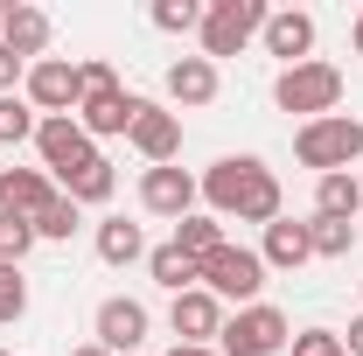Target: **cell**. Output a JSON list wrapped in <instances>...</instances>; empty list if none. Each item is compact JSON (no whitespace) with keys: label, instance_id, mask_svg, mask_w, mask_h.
I'll list each match as a JSON object with an SVG mask.
<instances>
[{"label":"cell","instance_id":"obj_15","mask_svg":"<svg viewBox=\"0 0 363 356\" xmlns=\"http://www.w3.org/2000/svg\"><path fill=\"white\" fill-rule=\"evenodd\" d=\"M0 49H14L21 63H43V49H49V14H43V7H28V0H14V7H7V21H0Z\"/></svg>","mask_w":363,"mask_h":356},{"label":"cell","instance_id":"obj_32","mask_svg":"<svg viewBox=\"0 0 363 356\" xmlns=\"http://www.w3.org/2000/svg\"><path fill=\"white\" fill-rule=\"evenodd\" d=\"M77 70H84V91H98V84H119V77H112V63H105V56H91V63H77Z\"/></svg>","mask_w":363,"mask_h":356},{"label":"cell","instance_id":"obj_26","mask_svg":"<svg viewBox=\"0 0 363 356\" xmlns=\"http://www.w3.org/2000/svg\"><path fill=\"white\" fill-rule=\"evenodd\" d=\"M77 223H84V210H77V203H70V196L56 189V203H49L43 217H35V238H49V245H63V238H70Z\"/></svg>","mask_w":363,"mask_h":356},{"label":"cell","instance_id":"obj_1","mask_svg":"<svg viewBox=\"0 0 363 356\" xmlns=\"http://www.w3.org/2000/svg\"><path fill=\"white\" fill-rule=\"evenodd\" d=\"M196 189H203V203H210L217 223L224 217H238V223H279V175H272L259 154H224Z\"/></svg>","mask_w":363,"mask_h":356},{"label":"cell","instance_id":"obj_34","mask_svg":"<svg viewBox=\"0 0 363 356\" xmlns=\"http://www.w3.org/2000/svg\"><path fill=\"white\" fill-rule=\"evenodd\" d=\"M168 356H224V350H196V343H175Z\"/></svg>","mask_w":363,"mask_h":356},{"label":"cell","instance_id":"obj_20","mask_svg":"<svg viewBox=\"0 0 363 356\" xmlns=\"http://www.w3.org/2000/svg\"><path fill=\"white\" fill-rule=\"evenodd\" d=\"M112 189H119V175H112V161H105V154H91L84 168H70V175H63V196H70L77 210H84V203H105Z\"/></svg>","mask_w":363,"mask_h":356},{"label":"cell","instance_id":"obj_18","mask_svg":"<svg viewBox=\"0 0 363 356\" xmlns=\"http://www.w3.org/2000/svg\"><path fill=\"white\" fill-rule=\"evenodd\" d=\"M168 98L175 105H210L217 98V63L210 56H175L168 63Z\"/></svg>","mask_w":363,"mask_h":356},{"label":"cell","instance_id":"obj_13","mask_svg":"<svg viewBox=\"0 0 363 356\" xmlns=\"http://www.w3.org/2000/svg\"><path fill=\"white\" fill-rule=\"evenodd\" d=\"M168 328H175L182 343L210 350V335H224V301L203 294V287H189V294H175V308H168Z\"/></svg>","mask_w":363,"mask_h":356},{"label":"cell","instance_id":"obj_21","mask_svg":"<svg viewBox=\"0 0 363 356\" xmlns=\"http://www.w3.org/2000/svg\"><path fill=\"white\" fill-rule=\"evenodd\" d=\"M98 259H105V266H133V259H147V238H140V223L105 217V223H98Z\"/></svg>","mask_w":363,"mask_h":356},{"label":"cell","instance_id":"obj_16","mask_svg":"<svg viewBox=\"0 0 363 356\" xmlns=\"http://www.w3.org/2000/svg\"><path fill=\"white\" fill-rule=\"evenodd\" d=\"M266 49L272 56H286V70L294 63H308V49H315V14H301V7H279V14H266Z\"/></svg>","mask_w":363,"mask_h":356},{"label":"cell","instance_id":"obj_36","mask_svg":"<svg viewBox=\"0 0 363 356\" xmlns=\"http://www.w3.org/2000/svg\"><path fill=\"white\" fill-rule=\"evenodd\" d=\"M350 35H357V56H363V14H357V28H350Z\"/></svg>","mask_w":363,"mask_h":356},{"label":"cell","instance_id":"obj_5","mask_svg":"<svg viewBox=\"0 0 363 356\" xmlns=\"http://www.w3.org/2000/svg\"><path fill=\"white\" fill-rule=\"evenodd\" d=\"M259 28H266V0H210L203 7V56L210 63L217 56H238Z\"/></svg>","mask_w":363,"mask_h":356},{"label":"cell","instance_id":"obj_29","mask_svg":"<svg viewBox=\"0 0 363 356\" xmlns=\"http://www.w3.org/2000/svg\"><path fill=\"white\" fill-rule=\"evenodd\" d=\"M28 245H35V223L0 217V259H7V266H21V259H28Z\"/></svg>","mask_w":363,"mask_h":356},{"label":"cell","instance_id":"obj_33","mask_svg":"<svg viewBox=\"0 0 363 356\" xmlns=\"http://www.w3.org/2000/svg\"><path fill=\"white\" fill-rule=\"evenodd\" d=\"M342 350H350V356H363V314L350 321V335H342Z\"/></svg>","mask_w":363,"mask_h":356},{"label":"cell","instance_id":"obj_14","mask_svg":"<svg viewBox=\"0 0 363 356\" xmlns=\"http://www.w3.org/2000/svg\"><path fill=\"white\" fill-rule=\"evenodd\" d=\"M56 203V189H49L43 168H0V217H21V223H35Z\"/></svg>","mask_w":363,"mask_h":356},{"label":"cell","instance_id":"obj_37","mask_svg":"<svg viewBox=\"0 0 363 356\" xmlns=\"http://www.w3.org/2000/svg\"><path fill=\"white\" fill-rule=\"evenodd\" d=\"M0 21H7V7H0Z\"/></svg>","mask_w":363,"mask_h":356},{"label":"cell","instance_id":"obj_9","mask_svg":"<svg viewBox=\"0 0 363 356\" xmlns=\"http://www.w3.org/2000/svg\"><path fill=\"white\" fill-rule=\"evenodd\" d=\"M154 161V168H168L182 154V112H168V105H154V98H140V112H133V133H126Z\"/></svg>","mask_w":363,"mask_h":356},{"label":"cell","instance_id":"obj_28","mask_svg":"<svg viewBox=\"0 0 363 356\" xmlns=\"http://www.w3.org/2000/svg\"><path fill=\"white\" fill-rule=\"evenodd\" d=\"M21 314H28V279H21V266H7V259H0V328H7V321H21Z\"/></svg>","mask_w":363,"mask_h":356},{"label":"cell","instance_id":"obj_2","mask_svg":"<svg viewBox=\"0 0 363 356\" xmlns=\"http://www.w3.org/2000/svg\"><path fill=\"white\" fill-rule=\"evenodd\" d=\"M272 105H279V112H301V126H308V119H328V112L342 105V70L308 56V63L279 70V84H272Z\"/></svg>","mask_w":363,"mask_h":356},{"label":"cell","instance_id":"obj_6","mask_svg":"<svg viewBox=\"0 0 363 356\" xmlns=\"http://www.w3.org/2000/svg\"><path fill=\"white\" fill-rule=\"evenodd\" d=\"M224 356H279L286 343H294V328H286V314L266 308V301H252V308H238L224 321Z\"/></svg>","mask_w":363,"mask_h":356},{"label":"cell","instance_id":"obj_11","mask_svg":"<svg viewBox=\"0 0 363 356\" xmlns=\"http://www.w3.org/2000/svg\"><path fill=\"white\" fill-rule=\"evenodd\" d=\"M35 154H43V168H49V175L63 182L70 168H84L98 147H91V133L77 126V119H43V126H35Z\"/></svg>","mask_w":363,"mask_h":356},{"label":"cell","instance_id":"obj_4","mask_svg":"<svg viewBox=\"0 0 363 356\" xmlns=\"http://www.w3.org/2000/svg\"><path fill=\"white\" fill-rule=\"evenodd\" d=\"M21 98H28L43 119H77V105H84V70H77L70 56H43V63H28Z\"/></svg>","mask_w":363,"mask_h":356},{"label":"cell","instance_id":"obj_35","mask_svg":"<svg viewBox=\"0 0 363 356\" xmlns=\"http://www.w3.org/2000/svg\"><path fill=\"white\" fill-rule=\"evenodd\" d=\"M70 356H112V350H98V343H84V350H70Z\"/></svg>","mask_w":363,"mask_h":356},{"label":"cell","instance_id":"obj_31","mask_svg":"<svg viewBox=\"0 0 363 356\" xmlns=\"http://www.w3.org/2000/svg\"><path fill=\"white\" fill-rule=\"evenodd\" d=\"M21 77H28V63H21L14 49H0V98H7V91L21 84Z\"/></svg>","mask_w":363,"mask_h":356},{"label":"cell","instance_id":"obj_3","mask_svg":"<svg viewBox=\"0 0 363 356\" xmlns=\"http://www.w3.org/2000/svg\"><path fill=\"white\" fill-rule=\"evenodd\" d=\"M294 154L301 168H321V175H350V161L363 154V126L350 112H328V119H308L294 133Z\"/></svg>","mask_w":363,"mask_h":356},{"label":"cell","instance_id":"obj_12","mask_svg":"<svg viewBox=\"0 0 363 356\" xmlns=\"http://www.w3.org/2000/svg\"><path fill=\"white\" fill-rule=\"evenodd\" d=\"M196 196H203V189H196V175H182L175 161L140 175V203H147L154 217H175V223H182V217H196Z\"/></svg>","mask_w":363,"mask_h":356},{"label":"cell","instance_id":"obj_25","mask_svg":"<svg viewBox=\"0 0 363 356\" xmlns=\"http://www.w3.org/2000/svg\"><path fill=\"white\" fill-rule=\"evenodd\" d=\"M308 238H315V259H350V245H357V223L315 217V223H308Z\"/></svg>","mask_w":363,"mask_h":356},{"label":"cell","instance_id":"obj_27","mask_svg":"<svg viewBox=\"0 0 363 356\" xmlns=\"http://www.w3.org/2000/svg\"><path fill=\"white\" fill-rule=\"evenodd\" d=\"M154 28L161 35H189V28H203V7L196 0H154Z\"/></svg>","mask_w":363,"mask_h":356},{"label":"cell","instance_id":"obj_17","mask_svg":"<svg viewBox=\"0 0 363 356\" xmlns=\"http://www.w3.org/2000/svg\"><path fill=\"white\" fill-rule=\"evenodd\" d=\"M259 259H266V272H301L308 259H315V238H308V223H266V245H259Z\"/></svg>","mask_w":363,"mask_h":356},{"label":"cell","instance_id":"obj_8","mask_svg":"<svg viewBox=\"0 0 363 356\" xmlns=\"http://www.w3.org/2000/svg\"><path fill=\"white\" fill-rule=\"evenodd\" d=\"M133 112H140V98L126 84H98V91H84V105H77V126H84L91 140H119V133H133Z\"/></svg>","mask_w":363,"mask_h":356},{"label":"cell","instance_id":"obj_24","mask_svg":"<svg viewBox=\"0 0 363 356\" xmlns=\"http://www.w3.org/2000/svg\"><path fill=\"white\" fill-rule=\"evenodd\" d=\"M35 126H43V119H35V105L7 91V98H0V147H14V140H35Z\"/></svg>","mask_w":363,"mask_h":356},{"label":"cell","instance_id":"obj_38","mask_svg":"<svg viewBox=\"0 0 363 356\" xmlns=\"http://www.w3.org/2000/svg\"><path fill=\"white\" fill-rule=\"evenodd\" d=\"M0 356H7V350H0Z\"/></svg>","mask_w":363,"mask_h":356},{"label":"cell","instance_id":"obj_22","mask_svg":"<svg viewBox=\"0 0 363 356\" xmlns=\"http://www.w3.org/2000/svg\"><path fill=\"white\" fill-rule=\"evenodd\" d=\"M147 272H154V287H168V294H189V287H203V266L175 252V245H161V252H147Z\"/></svg>","mask_w":363,"mask_h":356},{"label":"cell","instance_id":"obj_30","mask_svg":"<svg viewBox=\"0 0 363 356\" xmlns=\"http://www.w3.org/2000/svg\"><path fill=\"white\" fill-rule=\"evenodd\" d=\"M286 350H294V356H350V350H342V335H328V328H301Z\"/></svg>","mask_w":363,"mask_h":356},{"label":"cell","instance_id":"obj_19","mask_svg":"<svg viewBox=\"0 0 363 356\" xmlns=\"http://www.w3.org/2000/svg\"><path fill=\"white\" fill-rule=\"evenodd\" d=\"M357 210H363V182H357V175H321V182H315V217L357 223Z\"/></svg>","mask_w":363,"mask_h":356},{"label":"cell","instance_id":"obj_7","mask_svg":"<svg viewBox=\"0 0 363 356\" xmlns=\"http://www.w3.org/2000/svg\"><path fill=\"white\" fill-rule=\"evenodd\" d=\"M259 287H266V259H259V252H245V245H224V252H210V259H203V294H217V301L252 308V301H259Z\"/></svg>","mask_w":363,"mask_h":356},{"label":"cell","instance_id":"obj_23","mask_svg":"<svg viewBox=\"0 0 363 356\" xmlns=\"http://www.w3.org/2000/svg\"><path fill=\"white\" fill-rule=\"evenodd\" d=\"M224 245H230V238H224V223H217V217H182L175 223V252H189L196 266H203L210 252H224Z\"/></svg>","mask_w":363,"mask_h":356},{"label":"cell","instance_id":"obj_10","mask_svg":"<svg viewBox=\"0 0 363 356\" xmlns=\"http://www.w3.org/2000/svg\"><path fill=\"white\" fill-rule=\"evenodd\" d=\"M98 350L112 356H140V343H147V308L140 301H126V294H112V301H98Z\"/></svg>","mask_w":363,"mask_h":356}]
</instances>
